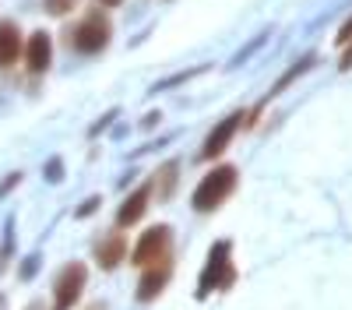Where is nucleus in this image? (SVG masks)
I'll list each match as a JSON object with an SVG mask.
<instances>
[{"mask_svg": "<svg viewBox=\"0 0 352 310\" xmlns=\"http://www.w3.org/2000/svg\"><path fill=\"white\" fill-rule=\"evenodd\" d=\"M236 184H240L236 166H215V169H208V173L201 177V184L194 187V197H190L194 212H219L229 201V194L236 190Z\"/></svg>", "mask_w": 352, "mask_h": 310, "instance_id": "nucleus-1", "label": "nucleus"}, {"mask_svg": "<svg viewBox=\"0 0 352 310\" xmlns=\"http://www.w3.org/2000/svg\"><path fill=\"white\" fill-rule=\"evenodd\" d=\"M229 286H236V261H232V243L219 240L208 250V265L201 268L197 278V300H204L208 293H222Z\"/></svg>", "mask_w": 352, "mask_h": 310, "instance_id": "nucleus-2", "label": "nucleus"}, {"mask_svg": "<svg viewBox=\"0 0 352 310\" xmlns=\"http://www.w3.org/2000/svg\"><path fill=\"white\" fill-rule=\"evenodd\" d=\"M109 39H113V25H109V18H106L102 11L85 14L74 28H67V32H64V43H67L74 53H81V56L102 53V49L109 46Z\"/></svg>", "mask_w": 352, "mask_h": 310, "instance_id": "nucleus-3", "label": "nucleus"}, {"mask_svg": "<svg viewBox=\"0 0 352 310\" xmlns=\"http://www.w3.org/2000/svg\"><path fill=\"white\" fill-rule=\"evenodd\" d=\"M85 286H88V268L81 261L64 265L60 275H56V282H53V310H71L81 300Z\"/></svg>", "mask_w": 352, "mask_h": 310, "instance_id": "nucleus-4", "label": "nucleus"}, {"mask_svg": "<svg viewBox=\"0 0 352 310\" xmlns=\"http://www.w3.org/2000/svg\"><path fill=\"white\" fill-rule=\"evenodd\" d=\"M166 258H173V230H169V225H152V230H144L138 247H134L131 261L138 268H148V265L166 261Z\"/></svg>", "mask_w": 352, "mask_h": 310, "instance_id": "nucleus-5", "label": "nucleus"}, {"mask_svg": "<svg viewBox=\"0 0 352 310\" xmlns=\"http://www.w3.org/2000/svg\"><path fill=\"white\" fill-rule=\"evenodd\" d=\"M240 124H243V113H240V109H236V113H229V117H222V120L208 131V137H204L201 159H219V155L232 145V137H236Z\"/></svg>", "mask_w": 352, "mask_h": 310, "instance_id": "nucleus-6", "label": "nucleus"}, {"mask_svg": "<svg viewBox=\"0 0 352 310\" xmlns=\"http://www.w3.org/2000/svg\"><path fill=\"white\" fill-rule=\"evenodd\" d=\"M169 278H173V258L166 261H155L148 268H141V282H138V300L141 303H152L162 296V289L169 286Z\"/></svg>", "mask_w": 352, "mask_h": 310, "instance_id": "nucleus-7", "label": "nucleus"}, {"mask_svg": "<svg viewBox=\"0 0 352 310\" xmlns=\"http://www.w3.org/2000/svg\"><path fill=\"white\" fill-rule=\"evenodd\" d=\"M21 60H25V67L32 71V74H46L50 71V64H53V39H50V32H32L25 39V49H21Z\"/></svg>", "mask_w": 352, "mask_h": 310, "instance_id": "nucleus-8", "label": "nucleus"}, {"mask_svg": "<svg viewBox=\"0 0 352 310\" xmlns=\"http://www.w3.org/2000/svg\"><path fill=\"white\" fill-rule=\"evenodd\" d=\"M148 201H152V184H141L138 190H131L124 197V205L116 208V225L120 230H131V225H138L144 219V212H148Z\"/></svg>", "mask_w": 352, "mask_h": 310, "instance_id": "nucleus-9", "label": "nucleus"}, {"mask_svg": "<svg viewBox=\"0 0 352 310\" xmlns=\"http://www.w3.org/2000/svg\"><path fill=\"white\" fill-rule=\"evenodd\" d=\"M21 49H25V36L18 21L11 18H0V71H8L21 60Z\"/></svg>", "mask_w": 352, "mask_h": 310, "instance_id": "nucleus-10", "label": "nucleus"}, {"mask_svg": "<svg viewBox=\"0 0 352 310\" xmlns=\"http://www.w3.org/2000/svg\"><path fill=\"white\" fill-rule=\"evenodd\" d=\"M127 258V236L124 233H109L96 243V265L102 272H113V268H120Z\"/></svg>", "mask_w": 352, "mask_h": 310, "instance_id": "nucleus-11", "label": "nucleus"}, {"mask_svg": "<svg viewBox=\"0 0 352 310\" xmlns=\"http://www.w3.org/2000/svg\"><path fill=\"white\" fill-rule=\"evenodd\" d=\"M176 173H180V162L159 166V173L148 180V184H152V197H162V201H169V197H173V187H176Z\"/></svg>", "mask_w": 352, "mask_h": 310, "instance_id": "nucleus-12", "label": "nucleus"}, {"mask_svg": "<svg viewBox=\"0 0 352 310\" xmlns=\"http://www.w3.org/2000/svg\"><path fill=\"white\" fill-rule=\"evenodd\" d=\"M314 60H317V56H303V60H300L296 67H289V71H285V74H282V78L275 81V89H272V96L285 92V85H289V81H296V78H300L303 71H310V67H314Z\"/></svg>", "mask_w": 352, "mask_h": 310, "instance_id": "nucleus-13", "label": "nucleus"}, {"mask_svg": "<svg viewBox=\"0 0 352 310\" xmlns=\"http://www.w3.org/2000/svg\"><path fill=\"white\" fill-rule=\"evenodd\" d=\"M78 4L81 0H43V11L50 18H67L71 11H78Z\"/></svg>", "mask_w": 352, "mask_h": 310, "instance_id": "nucleus-14", "label": "nucleus"}, {"mask_svg": "<svg viewBox=\"0 0 352 310\" xmlns=\"http://www.w3.org/2000/svg\"><path fill=\"white\" fill-rule=\"evenodd\" d=\"M60 177H64V173H60V159H50V162H46V180L56 184Z\"/></svg>", "mask_w": 352, "mask_h": 310, "instance_id": "nucleus-15", "label": "nucleus"}, {"mask_svg": "<svg viewBox=\"0 0 352 310\" xmlns=\"http://www.w3.org/2000/svg\"><path fill=\"white\" fill-rule=\"evenodd\" d=\"M92 212H99V197H88V201H85V205H81L74 215H78V219H88Z\"/></svg>", "mask_w": 352, "mask_h": 310, "instance_id": "nucleus-16", "label": "nucleus"}, {"mask_svg": "<svg viewBox=\"0 0 352 310\" xmlns=\"http://www.w3.org/2000/svg\"><path fill=\"white\" fill-rule=\"evenodd\" d=\"M338 67H342V71H352V39H349V43H345V49H342Z\"/></svg>", "mask_w": 352, "mask_h": 310, "instance_id": "nucleus-17", "label": "nucleus"}, {"mask_svg": "<svg viewBox=\"0 0 352 310\" xmlns=\"http://www.w3.org/2000/svg\"><path fill=\"white\" fill-rule=\"evenodd\" d=\"M349 39H352V18H349V21H345V25L338 28V46H345Z\"/></svg>", "mask_w": 352, "mask_h": 310, "instance_id": "nucleus-18", "label": "nucleus"}, {"mask_svg": "<svg viewBox=\"0 0 352 310\" xmlns=\"http://www.w3.org/2000/svg\"><path fill=\"white\" fill-rule=\"evenodd\" d=\"M18 180H21V173H11V177H8L4 184H0V194H4V190H11V187H14Z\"/></svg>", "mask_w": 352, "mask_h": 310, "instance_id": "nucleus-19", "label": "nucleus"}, {"mask_svg": "<svg viewBox=\"0 0 352 310\" xmlns=\"http://www.w3.org/2000/svg\"><path fill=\"white\" fill-rule=\"evenodd\" d=\"M99 4H102V8H120L124 0H99Z\"/></svg>", "mask_w": 352, "mask_h": 310, "instance_id": "nucleus-20", "label": "nucleus"}]
</instances>
